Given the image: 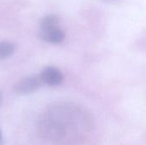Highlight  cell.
Wrapping results in <instances>:
<instances>
[{"label": "cell", "mask_w": 146, "mask_h": 145, "mask_svg": "<svg viewBox=\"0 0 146 145\" xmlns=\"http://www.w3.org/2000/svg\"><path fill=\"white\" fill-rule=\"evenodd\" d=\"M92 128L89 115L70 103H60L48 109L38 126L41 138L56 145H79L88 138Z\"/></svg>", "instance_id": "6da1fadb"}, {"label": "cell", "mask_w": 146, "mask_h": 145, "mask_svg": "<svg viewBox=\"0 0 146 145\" xmlns=\"http://www.w3.org/2000/svg\"><path fill=\"white\" fill-rule=\"evenodd\" d=\"M42 85L39 76H29L20 79L15 85V91L21 95L35 92Z\"/></svg>", "instance_id": "7a4b0ae2"}, {"label": "cell", "mask_w": 146, "mask_h": 145, "mask_svg": "<svg viewBox=\"0 0 146 145\" xmlns=\"http://www.w3.org/2000/svg\"><path fill=\"white\" fill-rule=\"evenodd\" d=\"M39 77L42 80V83L50 86L59 85L63 81L62 73L58 68L52 66L44 68L40 73Z\"/></svg>", "instance_id": "3957f363"}, {"label": "cell", "mask_w": 146, "mask_h": 145, "mask_svg": "<svg viewBox=\"0 0 146 145\" xmlns=\"http://www.w3.org/2000/svg\"><path fill=\"white\" fill-rule=\"evenodd\" d=\"M40 37L44 41L47 43L59 44L63 42L65 38V33L59 26H56L50 29L41 30Z\"/></svg>", "instance_id": "277c9868"}, {"label": "cell", "mask_w": 146, "mask_h": 145, "mask_svg": "<svg viewBox=\"0 0 146 145\" xmlns=\"http://www.w3.org/2000/svg\"><path fill=\"white\" fill-rule=\"evenodd\" d=\"M58 25H59V18L56 15H47L44 16L39 21V26L41 30L56 27L59 26Z\"/></svg>", "instance_id": "5b68a950"}, {"label": "cell", "mask_w": 146, "mask_h": 145, "mask_svg": "<svg viewBox=\"0 0 146 145\" xmlns=\"http://www.w3.org/2000/svg\"><path fill=\"white\" fill-rule=\"evenodd\" d=\"M15 50V44L9 41L0 42V61L11 56Z\"/></svg>", "instance_id": "8992f818"}, {"label": "cell", "mask_w": 146, "mask_h": 145, "mask_svg": "<svg viewBox=\"0 0 146 145\" xmlns=\"http://www.w3.org/2000/svg\"><path fill=\"white\" fill-rule=\"evenodd\" d=\"M2 144H3V133L0 129V145H2Z\"/></svg>", "instance_id": "52a82bcc"}, {"label": "cell", "mask_w": 146, "mask_h": 145, "mask_svg": "<svg viewBox=\"0 0 146 145\" xmlns=\"http://www.w3.org/2000/svg\"><path fill=\"white\" fill-rule=\"evenodd\" d=\"M2 103H3V93L2 91H0V107L2 105Z\"/></svg>", "instance_id": "ba28073f"}]
</instances>
